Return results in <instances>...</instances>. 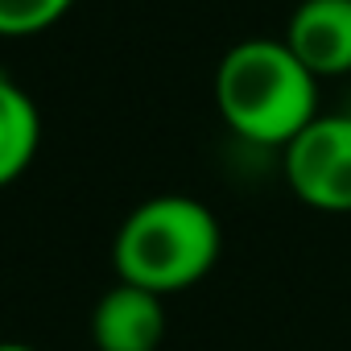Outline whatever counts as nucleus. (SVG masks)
<instances>
[{
	"mask_svg": "<svg viewBox=\"0 0 351 351\" xmlns=\"http://www.w3.org/2000/svg\"><path fill=\"white\" fill-rule=\"evenodd\" d=\"M215 108L236 136L285 149L318 120V79L298 62L285 38H248L215 66Z\"/></svg>",
	"mask_w": 351,
	"mask_h": 351,
	"instance_id": "1",
	"label": "nucleus"
},
{
	"mask_svg": "<svg viewBox=\"0 0 351 351\" xmlns=\"http://www.w3.org/2000/svg\"><path fill=\"white\" fill-rule=\"evenodd\" d=\"M223 248L219 219L191 195H157L128 211L116 232L112 265L116 277L157 298L199 285Z\"/></svg>",
	"mask_w": 351,
	"mask_h": 351,
	"instance_id": "2",
	"label": "nucleus"
},
{
	"mask_svg": "<svg viewBox=\"0 0 351 351\" xmlns=\"http://www.w3.org/2000/svg\"><path fill=\"white\" fill-rule=\"evenodd\" d=\"M285 46L314 79L351 71V0H302L289 17Z\"/></svg>",
	"mask_w": 351,
	"mask_h": 351,
	"instance_id": "4",
	"label": "nucleus"
},
{
	"mask_svg": "<svg viewBox=\"0 0 351 351\" xmlns=\"http://www.w3.org/2000/svg\"><path fill=\"white\" fill-rule=\"evenodd\" d=\"M38 145H42V116L34 95L17 79L0 75V191L13 186L34 165Z\"/></svg>",
	"mask_w": 351,
	"mask_h": 351,
	"instance_id": "6",
	"label": "nucleus"
},
{
	"mask_svg": "<svg viewBox=\"0 0 351 351\" xmlns=\"http://www.w3.org/2000/svg\"><path fill=\"white\" fill-rule=\"evenodd\" d=\"M91 339L99 351H157L165 339L161 298L116 281L91 310Z\"/></svg>",
	"mask_w": 351,
	"mask_h": 351,
	"instance_id": "5",
	"label": "nucleus"
},
{
	"mask_svg": "<svg viewBox=\"0 0 351 351\" xmlns=\"http://www.w3.org/2000/svg\"><path fill=\"white\" fill-rule=\"evenodd\" d=\"M289 191L314 207L343 215L351 211V116H318L285 145Z\"/></svg>",
	"mask_w": 351,
	"mask_h": 351,
	"instance_id": "3",
	"label": "nucleus"
},
{
	"mask_svg": "<svg viewBox=\"0 0 351 351\" xmlns=\"http://www.w3.org/2000/svg\"><path fill=\"white\" fill-rule=\"evenodd\" d=\"M75 0H0V38H34L58 25Z\"/></svg>",
	"mask_w": 351,
	"mask_h": 351,
	"instance_id": "7",
	"label": "nucleus"
},
{
	"mask_svg": "<svg viewBox=\"0 0 351 351\" xmlns=\"http://www.w3.org/2000/svg\"><path fill=\"white\" fill-rule=\"evenodd\" d=\"M0 351H38L29 343H17V339H0Z\"/></svg>",
	"mask_w": 351,
	"mask_h": 351,
	"instance_id": "8",
	"label": "nucleus"
}]
</instances>
